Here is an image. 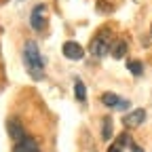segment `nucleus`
<instances>
[{
    "instance_id": "1",
    "label": "nucleus",
    "mask_w": 152,
    "mask_h": 152,
    "mask_svg": "<svg viewBox=\"0 0 152 152\" xmlns=\"http://www.w3.org/2000/svg\"><path fill=\"white\" fill-rule=\"evenodd\" d=\"M23 66L28 70V74L34 80H42L45 76V57L38 51V45L34 40H28L23 45Z\"/></svg>"
},
{
    "instance_id": "2",
    "label": "nucleus",
    "mask_w": 152,
    "mask_h": 152,
    "mask_svg": "<svg viewBox=\"0 0 152 152\" xmlns=\"http://www.w3.org/2000/svg\"><path fill=\"white\" fill-rule=\"evenodd\" d=\"M112 42H114V38H112V32L110 30H102V32H97L93 36V40H91V53L95 55V57H102V55H106L110 49H112Z\"/></svg>"
},
{
    "instance_id": "3",
    "label": "nucleus",
    "mask_w": 152,
    "mask_h": 152,
    "mask_svg": "<svg viewBox=\"0 0 152 152\" xmlns=\"http://www.w3.org/2000/svg\"><path fill=\"white\" fill-rule=\"evenodd\" d=\"M30 23L36 32H40L47 23V7L45 4H36L32 9V15H30Z\"/></svg>"
},
{
    "instance_id": "4",
    "label": "nucleus",
    "mask_w": 152,
    "mask_h": 152,
    "mask_svg": "<svg viewBox=\"0 0 152 152\" xmlns=\"http://www.w3.org/2000/svg\"><path fill=\"white\" fill-rule=\"evenodd\" d=\"M102 102L108 108H112V110H125V108H129V102L123 99V97H118V95H114V93H104L102 95Z\"/></svg>"
},
{
    "instance_id": "5",
    "label": "nucleus",
    "mask_w": 152,
    "mask_h": 152,
    "mask_svg": "<svg viewBox=\"0 0 152 152\" xmlns=\"http://www.w3.org/2000/svg\"><path fill=\"white\" fill-rule=\"evenodd\" d=\"M144 118H146L144 108H135V110H131L129 114H125V116H123V125H127V127H137V125L144 123Z\"/></svg>"
},
{
    "instance_id": "6",
    "label": "nucleus",
    "mask_w": 152,
    "mask_h": 152,
    "mask_svg": "<svg viewBox=\"0 0 152 152\" xmlns=\"http://www.w3.org/2000/svg\"><path fill=\"white\" fill-rule=\"evenodd\" d=\"M64 55L68 57V59H72V61H78V59H83L85 51H83V47H80L78 42L68 40V42L64 45Z\"/></svg>"
},
{
    "instance_id": "7",
    "label": "nucleus",
    "mask_w": 152,
    "mask_h": 152,
    "mask_svg": "<svg viewBox=\"0 0 152 152\" xmlns=\"http://www.w3.org/2000/svg\"><path fill=\"white\" fill-rule=\"evenodd\" d=\"M13 152H40V146H38L36 140H32V137L26 135V137L19 140V142H15Z\"/></svg>"
},
{
    "instance_id": "8",
    "label": "nucleus",
    "mask_w": 152,
    "mask_h": 152,
    "mask_svg": "<svg viewBox=\"0 0 152 152\" xmlns=\"http://www.w3.org/2000/svg\"><path fill=\"white\" fill-rule=\"evenodd\" d=\"M110 53H112L114 59H123V57L127 55V42H125V40H114Z\"/></svg>"
},
{
    "instance_id": "9",
    "label": "nucleus",
    "mask_w": 152,
    "mask_h": 152,
    "mask_svg": "<svg viewBox=\"0 0 152 152\" xmlns=\"http://www.w3.org/2000/svg\"><path fill=\"white\" fill-rule=\"evenodd\" d=\"M74 95H76V99H78V102H87V89H85V83L83 80H78V78H76L74 80Z\"/></svg>"
},
{
    "instance_id": "10",
    "label": "nucleus",
    "mask_w": 152,
    "mask_h": 152,
    "mask_svg": "<svg viewBox=\"0 0 152 152\" xmlns=\"http://www.w3.org/2000/svg\"><path fill=\"white\" fill-rule=\"evenodd\" d=\"M9 133L13 135V140H15V142H19L21 137H26V133H23L21 125H19L17 121H11V123H9Z\"/></svg>"
},
{
    "instance_id": "11",
    "label": "nucleus",
    "mask_w": 152,
    "mask_h": 152,
    "mask_svg": "<svg viewBox=\"0 0 152 152\" xmlns=\"http://www.w3.org/2000/svg\"><path fill=\"white\" fill-rule=\"evenodd\" d=\"M127 68H129V72H133L135 76H140V74L144 72V66H142V61H129V64H127Z\"/></svg>"
},
{
    "instance_id": "12",
    "label": "nucleus",
    "mask_w": 152,
    "mask_h": 152,
    "mask_svg": "<svg viewBox=\"0 0 152 152\" xmlns=\"http://www.w3.org/2000/svg\"><path fill=\"white\" fill-rule=\"evenodd\" d=\"M104 137H106V140L110 137V118L104 121Z\"/></svg>"
},
{
    "instance_id": "13",
    "label": "nucleus",
    "mask_w": 152,
    "mask_h": 152,
    "mask_svg": "<svg viewBox=\"0 0 152 152\" xmlns=\"http://www.w3.org/2000/svg\"><path fill=\"white\" fill-rule=\"evenodd\" d=\"M108 152H123V146H121V144H112V146L108 148Z\"/></svg>"
},
{
    "instance_id": "14",
    "label": "nucleus",
    "mask_w": 152,
    "mask_h": 152,
    "mask_svg": "<svg viewBox=\"0 0 152 152\" xmlns=\"http://www.w3.org/2000/svg\"><path fill=\"white\" fill-rule=\"evenodd\" d=\"M99 11L102 13H108L110 9H108V2H106V0H99Z\"/></svg>"
}]
</instances>
